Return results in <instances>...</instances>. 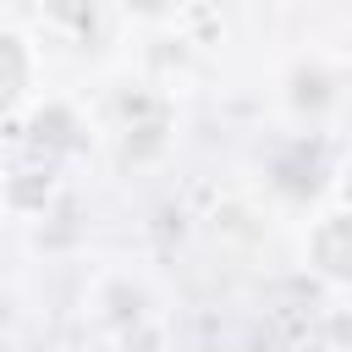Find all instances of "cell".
Returning <instances> with one entry per match:
<instances>
[{"mask_svg": "<svg viewBox=\"0 0 352 352\" xmlns=\"http://www.w3.org/2000/svg\"><path fill=\"white\" fill-rule=\"evenodd\" d=\"M314 258L330 270V275H352V214H330L319 231H314Z\"/></svg>", "mask_w": 352, "mask_h": 352, "instance_id": "6da1fadb", "label": "cell"}, {"mask_svg": "<svg viewBox=\"0 0 352 352\" xmlns=\"http://www.w3.org/2000/svg\"><path fill=\"white\" fill-rule=\"evenodd\" d=\"M346 204H352V165H346Z\"/></svg>", "mask_w": 352, "mask_h": 352, "instance_id": "7a4b0ae2", "label": "cell"}]
</instances>
